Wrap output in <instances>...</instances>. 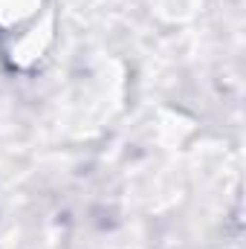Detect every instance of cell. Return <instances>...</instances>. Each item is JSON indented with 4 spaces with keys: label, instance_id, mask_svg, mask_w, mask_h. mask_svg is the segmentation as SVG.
I'll list each match as a JSON object with an SVG mask.
<instances>
[{
    "label": "cell",
    "instance_id": "cell-1",
    "mask_svg": "<svg viewBox=\"0 0 246 249\" xmlns=\"http://www.w3.org/2000/svg\"><path fill=\"white\" fill-rule=\"evenodd\" d=\"M44 12L47 0H0V35H18V47L35 44Z\"/></svg>",
    "mask_w": 246,
    "mask_h": 249
}]
</instances>
